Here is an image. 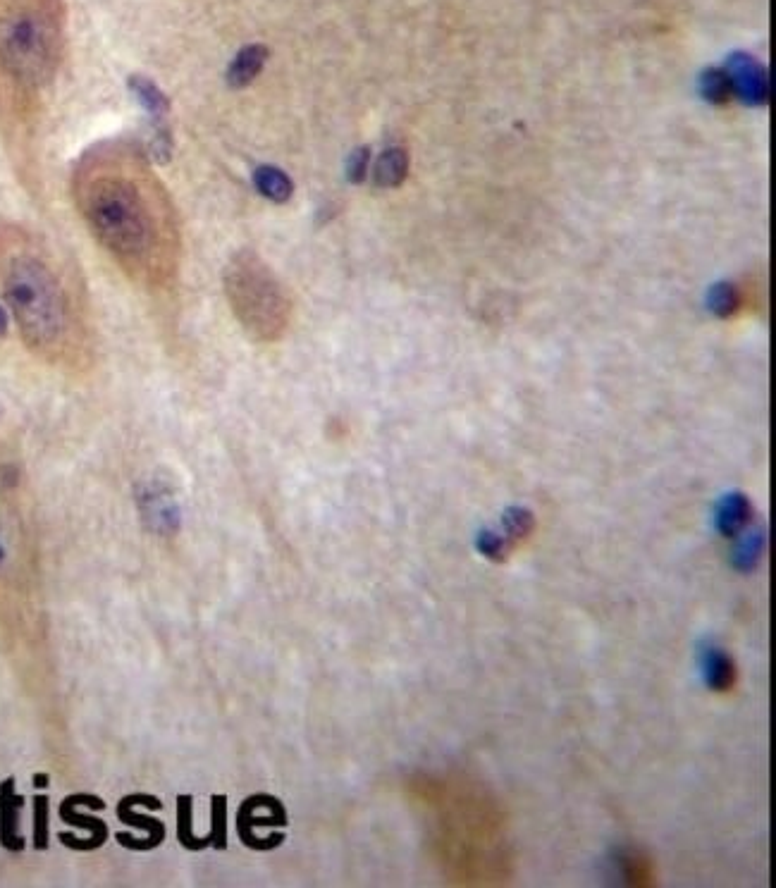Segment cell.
Returning a JSON list of instances; mask_svg holds the SVG:
<instances>
[{
  "label": "cell",
  "mask_w": 776,
  "mask_h": 888,
  "mask_svg": "<svg viewBox=\"0 0 776 888\" xmlns=\"http://www.w3.org/2000/svg\"><path fill=\"white\" fill-rule=\"evenodd\" d=\"M0 294L34 354L58 366H84L89 351L75 296L53 258L17 227H0Z\"/></svg>",
  "instance_id": "cell-1"
},
{
  "label": "cell",
  "mask_w": 776,
  "mask_h": 888,
  "mask_svg": "<svg viewBox=\"0 0 776 888\" xmlns=\"http://www.w3.org/2000/svg\"><path fill=\"white\" fill-rule=\"evenodd\" d=\"M60 0H0V110L29 115L63 55Z\"/></svg>",
  "instance_id": "cell-2"
},
{
  "label": "cell",
  "mask_w": 776,
  "mask_h": 888,
  "mask_svg": "<svg viewBox=\"0 0 776 888\" xmlns=\"http://www.w3.org/2000/svg\"><path fill=\"white\" fill-rule=\"evenodd\" d=\"M227 294L244 328L256 339H277L289 320V301L261 258L242 254L227 270Z\"/></svg>",
  "instance_id": "cell-3"
},
{
  "label": "cell",
  "mask_w": 776,
  "mask_h": 888,
  "mask_svg": "<svg viewBox=\"0 0 776 888\" xmlns=\"http://www.w3.org/2000/svg\"><path fill=\"white\" fill-rule=\"evenodd\" d=\"M287 824V812L285 807L273 795H254V798L244 800V805L239 807L237 817V829L242 836L244 846L254 850H273L285 841V836H266L263 829H275V826Z\"/></svg>",
  "instance_id": "cell-4"
},
{
  "label": "cell",
  "mask_w": 776,
  "mask_h": 888,
  "mask_svg": "<svg viewBox=\"0 0 776 888\" xmlns=\"http://www.w3.org/2000/svg\"><path fill=\"white\" fill-rule=\"evenodd\" d=\"M726 77L731 82V91H736L748 106H767L769 101V72L762 67L753 55L736 51L726 60Z\"/></svg>",
  "instance_id": "cell-5"
},
{
  "label": "cell",
  "mask_w": 776,
  "mask_h": 888,
  "mask_svg": "<svg viewBox=\"0 0 776 888\" xmlns=\"http://www.w3.org/2000/svg\"><path fill=\"white\" fill-rule=\"evenodd\" d=\"M22 807L24 798L15 793V779H5L0 783V843L12 853L24 850V838L20 834Z\"/></svg>",
  "instance_id": "cell-6"
},
{
  "label": "cell",
  "mask_w": 776,
  "mask_h": 888,
  "mask_svg": "<svg viewBox=\"0 0 776 888\" xmlns=\"http://www.w3.org/2000/svg\"><path fill=\"white\" fill-rule=\"evenodd\" d=\"M702 674H705V683L714 693H729L736 686V662L731 659L729 652H724L722 647L707 645L702 650Z\"/></svg>",
  "instance_id": "cell-7"
},
{
  "label": "cell",
  "mask_w": 776,
  "mask_h": 888,
  "mask_svg": "<svg viewBox=\"0 0 776 888\" xmlns=\"http://www.w3.org/2000/svg\"><path fill=\"white\" fill-rule=\"evenodd\" d=\"M268 55L270 51L266 46H261V43L244 46L242 51L234 55L230 67H227V84H230L232 89H244V86H249L258 74H261Z\"/></svg>",
  "instance_id": "cell-8"
},
{
  "label": "cell",
  "mask_w": 776,
  "mask_h": 888,
  "mask_svg": "<svg viewBox=\"0 0 776 888\" xmlns=\"http://www.w3.org/2000/svg\"><path fill=\"white\" fill-rule=\"evenodd\" d=\"M750 518H753V507H750L748 497L741 492H731L719 502L717 509V528L724 538H734L741 535L748 528Z\"/></svg>",
  "instance_id": "cell-9"
},
{
  "label": "cell",
  "mask_w": 776,
  "mask_h": 888,
  "mask_svg": "<svg viewBox=\"0 0 776 888\" xmlns=\"http://www.w3.org/2000/svg\"><path fill=\"white\" fill-rule=\"evenodd\" d=\"M127 86L132 91V96L139 101V106L153 117V122H165V117L170 113V101L153 79L144 77V74H132L127 79Z\"/></svg>",
  "instance_id": "cell-10"
},
{
  "label": "cell",
  "mask_w": 776,
  "mask_h": 888,
  "mask_svg": "<svg viewBox=\"0 0 776 888\" xmlns=\"http://www.w3.org/2000/svg\"><path fill=\"white\" fill-rule=\"evenodd\" d=\"M406 172H409V156H406L402 148H387L375 160L373 180L378 187L392 189L406 180Z\"/></svg>",
  "instance_id": "cell-11"
},
{
  "label": "cell",
  "mask_w": 776,
  "mask_h": 888,
  "mask_svg": "<svg viewBox=\"0 0 776 888\" xmlns=\"http://www.w3.org/2000/svg\"><path fill=\"white\" fill-rule=\"evenodd\" d=\"M254 187L258 189V194L266 196V199L275 201V203H285L292 199V191L294 184L289 180V175H285L282 170L273 168V165H261L254 172Z\"/></svg>",
  "instance_id": "cell-12"
},
{
  "label": "cell",
  "mask_w": 776,
  "mask_h": 888,
  "mask_svg": "<svg viewBox=\"0 0 776 888\" xmlns=\"http://www.w3.org/2000/svg\"><path fill=\"white\" fill-rule=\"evenodd\" d=\"M60 817H63V822H67V824L82 826V829L89 831V838H86V850H96V848H101L103 843H106L108 826L103 824L101 819L86 817V814H79L75 800H72V795H67V798L63 800V805H60Z\"/></svg>",
  "instance_id": "cell-13"
},
{
  "label": "cell",
  "mask_w": 776,
  "mask_h": 888,
  "mask_svg": "<svg viewBox=\"0 0 776 888\" xmlns=\"http://www.w3.org/2000/svg\"><path fill=\"white\" fill-rule=\"evenodd\" d=\"M117 817H120L122 822L129 824V826H139V829L146 831V846H149V850L151 848H158L160 843L165 841V826H163V822H158V819L144 817V814L134 812V805L129 803V798H122L120 800V805H117Z\"/></svg>",
  "instance_id": "cell-14"
},
{
  "label": "cell",
  "mask_w": 776,
  "mask_h": 888,
  "mask_svg": "<svg viewBox=\"0 0 776 888\" xmlns=\"http://www.w3.org/2000/svg\"><path fill=\"white\" fill-rule=\"evenodd\" d=\"M177 822H180V843L187 850H201L211 846V838H201L194 834V822H192V798L189 795H180L177 798Z\"/></svg>",
  "instance_id": "cell-15"
},
{
  "label": "cell",
  "mask_w": 776,
  "mask_h": 888,
  "mask_svg": "<svg viewBox=\"0 0 776 888\" xmlns=\"http://www.w3.org/2000/svg\"><path fill=\"white\" fill-rule=\"evenodd\" d=\"M738 304H741V294H738V289L731 282H717L710 289V294H707V306L719 318L734 316L738 311Z\"/></svg>",
  "instance_id": "cell-16"
},
{
  "label": "cell",
  "mask_w": 776,
  "mask_h": 888,
  "mask_svg": "<svg viewBox=\"0 0 776 888\" xmlns=\"http://www.w3.org/2000/svg\"><path fill=\"white\" fill-rule=\"evenodd\" d=\"M698 86H700L702 98L710 103H717V106L719 103L729 101V96H731L729 77H726V72L719 70V67H707V70L700 74Z\"/></svg>",
  "instance_id": "cell-17"
},
{
  "label": "cell",
  "mask_w": 776,
  "mask_h": 888,
  "mask_svg": "<svg viewBox=\"0 0 776 888\" xmlns=\"http://www.w3.org/2000/svg\"><path fill=\"white\" fill-rule=\"evenodd\" d=\"M213 824H211V843L218 850H223L227 846V800L225 795H215L213 798V810H211Z\"/></svg>",
  "instance_id": "cell-18"
},
{
  "label": "cell",
  "mask_w": 776,
  "mask_h": 888,
  "mask_svg": "<svg viewBox=\"0 0 776 888\" xmlns=\"http://www.w3.org/2000/svg\"><path fill=\"white\" fill-rule=\"evenodd\" d=\"M151 156L156 163L165 165L172 158V134L168 122H153V134H151Z\"/></svg>",
  "instance_id": "cell-19"
},
{
  "label": "cell",
  "mask_w": 776,
  "mask_h": 888,
  "mask_svg": "<svg viewBox=\"0 0 776 888\" xmlns=\"http://www.w3.org/2000/svg\"><path fill=\"white\" fill-rule=\"evenodd\" d=\"M762 552H765V540H762V533L755 535H745V540L741 542V547L736 550V564L738 569L748 571L760 561Z\"/></svg>",
  "instance_id": "cell-20"
},
{
  "label": "cell",
  "mask_w": 776,
  "mask_h": 888,
  "mask_svg": "<svg viewBox=\"0 0 776 888\" xmlns=\"http://www.w3.org/2000/svg\"><path fill=\"white\" fill-rule=\"evenodd\" d=\"M34 846L39 850L48 848V798L36 795L34 798Z\"/></svg>",
  "instance_id": "cell-21"
},
{
  "label": "cell",
  "mask_w": 776,
  "mask_h": 888,
  "mask_svg": "<svg viewBox=\"0 0 776 888\" xmlns=\"http://www.w3.org/2000/svg\"><path fill=\"white\" fill-rule=\"evenodd\" d=\"M368 165H371V148H366V146L356 148V151L351 153L349 160H347V177H349V182L361 184L363 180H366Z\"/></svg>",
  "instance_id": "cell-22"
},
{
  "label": "cell",
  "mask_w": 776,
  "mask_h": 888,
  "mask_svg": "<svg viewBox=\"0 0 776 888\" xmlns=\"http://www.w3.org/2000/svg\"><path fill=\"white\" fill-rule=\"evenodd\" d=\"M5 330H8V313L0 306V335H5Z\"/></svg>",
  "instance_id": "cell-23"
},
{
  "label": "cell",
  "mask_w": 776,
  "mask_h": 888,
  "mask_svg": "<svg viewBox=\"0 0 776 888\" xmlns=\"http://www.w3.org/2000/svg\"><path fill=\"white\" fill-rule=\"evenodd\" d=\"M34 781H36V783H34V786H36V788H43V786H48V776H46V774H36V776H34Z\"/></svg>",
  "instance_id": "cell-24"
}]
</instances>
